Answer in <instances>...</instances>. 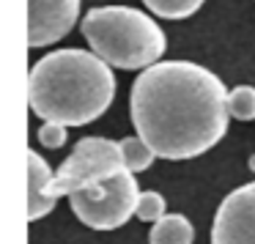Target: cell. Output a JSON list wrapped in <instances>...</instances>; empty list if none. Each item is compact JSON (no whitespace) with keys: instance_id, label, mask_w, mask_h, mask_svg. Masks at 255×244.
Listing matches in <instances>:
<instances>
[{"instance_id":"6da1fadb","label":"cell","mask_w":255,"mask_h":244,"mask_svg":"<svg viewBox=\"0 0 255 244\" xmlns=\"http://www.w3.org/2000/svg\"><path fill=\"white\" fill-rule=\"evenodd\" d=\"M134 132L162 159H192L228 132V88L192 61H162L143 69L129 91Z\"/></svg>"},{"instance_id":"7a4b0ae2","label":"cell","mask_w":255,"mask_h":244,"mask_svg":"<svg viewBox=\"0 0 255 244\" xmlns=\"http://www.w3.org/2000/svg\"><path fill=\"white\" fill-rule=\"evenodd\" d=\"M116 99L107 61L88 50H55L33 63L28 77L30 110L41 121L85 126L102 118Z\"/></svg>"},{"instance_id":"3957f363","label":"cell","mask_w":255,"mask_h":244,"mask_svg":"<svg viewBox=\"0 0 255 244\" xmlns=\"http://www.w3.org/2000/svg\"><path fill=\"white\" fill-rule=\"evenodd\" d=\"M83 36L88 47L113 69H148L165 55V30L129 6H99L83 17Z\"/></svg>"},{"instance_id":"277c9868","label":"cell","mask_w":255,"mask_h":244,"mask_svg":"<svg viewBox=\"0 0 255 244\" xmlns=\"http://www.w3.org/2000/svg\"><path fill=\"white\" fill-rule=\"evenodd\" d=\"M137 178L127 167L69 195L74 217L94 231H116L124 222H129L132 214L137 211Z\"/></svg>"},{"instance_id":"5b68a950","label":"cell","mask_w":255,"mask_h":244,"mask_svg":"<svg viewBox=\"0 0 255 244\" xmlns=\"http://www.w3.org/2000/svg\"><path fill=\"white\" fill-rule=\"evenodd\" d=\"M124 167H127V162H124L121 154V143L107 137H83L74 145L72 154L63 159V165L55 170L52 192L58 198L74 195L77 189L91 187V184L102 181V178L113 176Z\"/></svg>"},{"instance_id":"8992f818","label":"cell","mask_w":255,"mask_h":244,"mask_svg":"<svg viewBox=\"0 0 255 244\" xmlns=\"http://www.w3.org/2000/svg\"><path fill=\"white\" fill-rule=\"evenodd\" d=\"M211 244H255V181L233 189L211 222Z\"/></svg>"},{"instance_id":"52a82bcc","label":"cell","mask_w":255,"mask_h":244,"mask_svg":"<svg viewBox=\"0 0 255 244\" xmlns=\"http://www.w3.org/2000/svg\"><path fill=\"white\" fill-rule=\"evenodd\" d=\"M80 0H28V47H50L74 28Z\"/></svg>"},{"instance_id":"ba28073f","label":"cell","mask_w":255,"mask_h":244,"mask_svg":"<svg viewBox=\"0 0 255 244\" xmlns=\"http://www.w3.org/2000/svg\"><path fill=\"white\" fill-rule=\"evenodd\" d=\"M55 173L50 170L44 156H39L33 148L28 151V220L47 217L58 203V195L52 192Z\"/></svg>"},{"instance_id":"9c48e42d","label":"cell","mask_w":255,"mask_h":244,"mask_svg":"<svg viewBox=\"0 0 255 244\" xmlns=\"http://www.w3.org/2000/svg\"><path fill=\"white\" fill-rule=\"evenodd\" d=\"M195 228L184 214H165L162 220L154 222L148 233L151 244H192Z\"/></svg>"},{"instance_id":"30bf717a","label":"cell","mask_w":255,"mask_h":244,"mask_svg":"<svg viewBox=\"0 0 255 244\" xmlns=\"http://www.w3.org/2000/svg\"><path fill=\"white\" fill-rule=\"evenodd\" d=\"M121 143V154H124V162H127V167L132 173H143L151 167V162H154V148H151L148 143H145L140 134H132V137H124L118 140Z\"/></svg>"},{"instance_id":"8fae6325","label":"cell","mask_w":255,"mask_h":244,"mask_svg":"<svg viewBox=\"0 0 255 244\" xmlns=\"http://www.w3.org/2000/svg\"><path fill=\"white\" fill-rule=\"evenodd\" d=\"M143 3L162 19H187L203 6L206 0H143Z\"/></svg>"},{"instance_id":"7c38bea8","label":"cell","mask_w":255,"mask_h":244,"mask_svg":"<svg viewBox=\"0 0 255 244\" xmlns=\"http://www.w3.org/2000/svg\"><path fill=\"white\" fill-rule=\"evenodd\" d=\"M228 110L239 121H253L255 118V88L253 85H239L228 91Z\"/></svg>"},{"instance_id":"4fadbf2b","label":"cell","mask_w":255,"mask_h":244,"mask_svg":"<svg viewBox=\"0 0 255 244\" xmlns=\"http://www.w3.org/2000/svg\"><path fill=\"white\" fill-rule=\"evenodd\" d=\"M134 217L143 222H156L165 217V198H162L159 192H140V200H137V211H134Z\"/></svg>"},{"instance_id":"5bb4252c","label":"cell","mask_w":255,"mask_h":244,"mask_svg":"<svg viewBox=\"0 0 255 244\" xmlns=\"http://www.w3.org/2000/svg\"><path fill=\"white\" fill-rule=\"evenodd\" d=\"M69 126H63V123H55V121H44L41 123V129L36 132V137H39V143L44 145V148H61L63 143H66V137H69V132H66Z\"/></svg>"},{"instance_id":"9a60e30c","label":"cell","mask_w":255,"mask_h":244,"mask_svg":"<svg viewBox=\"0 0 255 244\" xmlns=\"http://www.w3.org/2000/svg\"><path fill=\"white\" fill-rule=\"evenodd\" d=\"M250 170H253V173H255V154H253V156H250Z\"/></svg>"}]
</instances>
